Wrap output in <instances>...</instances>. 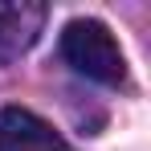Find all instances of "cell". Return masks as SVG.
I'll use <instances>...</instances> for the list:
<instances>
[{"instance_id":"6da1fadb","label":"cell","mask_w":151,"mask_h":151,"mask_svg":"<svg viewBox=\"0 0 151 151\" xmlns=\"http://www.w3.org/2000/svg\"><path fill=\"white\" fill-rule=\"evenodd\" d=\"M61 53L78 74L94 78L102 86H119L127 78V57L102 21H70L61 33Z\"/></svg>"},{"instance_id":"7a4b0ae2","label":"cell","mask_w":151,"mask_h":151,"mask_svg":"<svg viewBox=\"0 0 151 151\" xmlns=\"http://www.w3.org/2000/svg\"><path fill=\"white\" fill-rule=\"evenodd\" d=\"M0 151H74V147L33 110L4 106L0 110Z\"/></svg>"},{"instance_id":"3957f363","label":"cell","mask_w":151,"mask_h":151,"mask_svg":"<svg viewBox=\"0 0 151 151\" xmlns=\"http://www.w3.org/2000/svg\"><path fill=\"white\" fill-rule=\"evenodd\" d=\"M45 29V4L25 0H0V61H17L37 45Z\"/></svg>"}]
</instances>
